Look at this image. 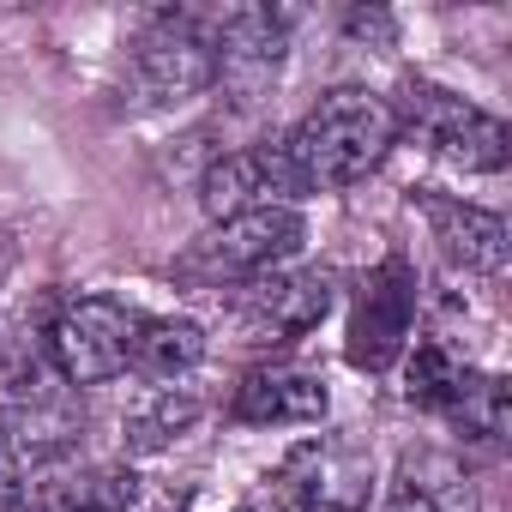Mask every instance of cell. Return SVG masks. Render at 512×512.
Here are the masks:
<instances>
[{
  "mask_svg": "<svg viewBox=\"0 0 512 512\" xmlns=\"http://www.w3.org/2000/svg\"><path fill=\"white\" fill-rule=\"evenodd\" d=\"M392 139H398V109L374 91L344 85V91H326L278 151H284V169H290L296 193H308V187L326 193V187L362 181L392 151Z\"/></svg>",
  "mask_w": 512,
  "mask_h": 512,
  "instance_id": "1",
  "label": "cell"
},
{
  "mask_svg": "<svg viewBox=\"0 0 512 512\" xmlns=\"http://www.w3.org/2000/svg\"><path fill=\"white\" fill-rule=\"evenodd\" d=\"M308 223L296 205H253V211H235L223 223H211L181 260H175V278L193 284V290H235V284H253L278 272L290 253L302 247Z\"/></svg>",
  "mask_w": 512,
  "mask_h": 512,
  "instance_id": "2",
  "label": "cell"
},
{
  "mask_svg": "<svg viewBox=\"0 0 512 512\" xmlns=\"http://www.w3.org/2000/svg\"><path fill=\"white\" fill-rule=\"evenodd\" d=\"M368 488H374V458H368V446H356L344 434L302 440L266 476L272 512H362Z\"/></svg>",
  "mask_w": 512,
  "mask_h": 512,
  "instance_id": "3",
  "label": "cell"
},
{
  "mask_svg": "<svg viewBox=\"0 0 512 512\" xmlns=\"http://www.w3.org/2000/svg\"><path fill=\"white\" fill-rule=\"evenodd\" d=\"M398 127H410L452 169H470V175L506 169V127L488 109H476V103H464V97H452L440 85H410Z\"/></svg>",
  "mask_w": 512,
  "mask_h": 512,
  "instance_id": "4",
  "label": "cell"
},
{
  "mask_svg": "<svg viewBox=\"0 0 512 512\" xmlns=\"http://www.w3.org/2000/svg\"><path fill=\"white\" fill-rule=\"evenodd\" d=\"M139 320L115 296H79L49 326V362L67 386H103L127 368Z\"/></svg>",
  "mask_w": 512,
  "mask_h": 512,
  "instance_id": "5",
  "label": "cell"
},
{
  "mask_svg": "<svg viewBox=\"0 0 512 512\" xmlns=\"http://www.w3.org/2000/svg\"><path fill=\"white\" fill-rule=\"evenodd\" d=\"M416 326V266L404 253H386V260L362 278L356 290V314H350V362L362 374H386Z\"/></svg>",
  "mask_w": 512,
  "mask_h": 512,
  "instance_id": "6",
  "label": "cell"
},
{
  "mask_svg": "<svg viewBox=\"0 0 512 512\" xmlns=\"http://www.w3.org/2000/svg\"><path fill=\"white\" fill-rule=\"evenodd\" d=\"M326 308H332V278L326 272H266V278L241 284L229 314H235L241 344L272 350V344L308 338L326 320Z\"/></svg>",
  "mask_w": 512,
  "mask_h": 512,
  "instance_id": "7",
  "label": "cell"
},
{
  "mask_svg": "<svg viewBox=\"0 0 512 512\" xmlns=\"http://www.w3.org/2000/svg\"><path fill=\"white\" fill-rule=\"evenodd\" d=\"M217 79L205 25L193 13H163L139 43H133V91L139 103H181Z\"/></svg>",
  "mask_w": 512,
  "mask_h": 512,
  "instance_id": "8",
  "label": "cell"
},
{
  "mask_svg": "<svg viewBox=\"0 0 512 512\" xmlns=\"http://www.w3.org/2000/svg\"><path fill=\"white\" fill-rule=\"evenodd\" d=\"M326 410H332L326 380L308 374V368H290V362L253 368L235 386V404H229V416L247 422V428H302V422H320Z\"/></svg>",
  "mask_w": 512,
  "mask_h": 512,
  "instance_id": "9",
  "label": "cell"
},
{
  "mask_svg": "<svg viewBox=\"0 0 512 512\" xmlns=\"http://www.w3.org/2000/svg\"><path fill=\"white\" fill-rule=\"evenodd\" d=\"M290 193H296V181H290V169H284V151L260 145V151H229L223 163H211L199 199H205V211L223 223V217L253 211V205H290Z\"/></svg>",
  "mask_w": 512,
  "mask_h": 512,
  "instance_id": "10",
  "label": "cell"
},
{
  "mask_svg": "<svg viewBox=\"0 0 512 512\" xmlns=\"http://www.w3.org/2000/svg\"><path fill=\"white\" fill-rule=\"evenodd\" d=\"M386 512H476V488L452 452H410L392 476Z\"/></svg>",
  "mask_w": 512,
  "mask_h": 512,
  "instance_id": "11",
  "label": "cell"
},
{
  "mask_svg": "<svg viewBox=\"0 0 512 512\" xmlns=\"http://www.w3.org/2000/svg\"><path fill=\"white\" fill-rule=\"evenodd\" d=\"M434 217V241L452 266L464 272H506V223L482 205H458V199H428Z\"/></svg>",
  "mask_w": 512,
  "mask_h": 512,
  "instance_id": "12",
  "label": "cell"
},
{
  "mask_svg": "<svg viewBox=\"0 0 512 512\" xmlns=\"http://www.w3.org/2000/svg\"><path fill=\"white\" fill-rule=\"evenodd\" d=\"M199 362H205V332H199L193 320H139L127 368H139V374L157 380V386H175V380H187Z\"/></svg>",
  "mask_w": 512,
  "mask_h": 512,
  "instance_id": "13",
  "label": "cell"
},
{
  "mask_svg": "<svg viewBox=\"0 0 512 512\" xmlns=\"http://www.w3.org/2000/svg\"><path fill=\"white\" fill-rule=\"evenodd\" d=\"M464 362L440 344V338H428V344H416V356L404 362V398L410 404H422V410H452V398L464 392Z\"/></svg>",
  "mask_w": 512,
  "mask_h": 512,
  "instance_id": "14",
  "label": "cell"
},
{
  "mask_svg": "<svg viewBox=\"0 0 512 512\" xmlns=\"http://www.w3.org/2000/svg\"><path fill=\"white\" fill-rule=\"evenodd\" d=\"M452 428L464 440H500L506 434V416H512V398H506V380L500 374H464V392L452 398Z\"/></svg>",
  "mask_w": 512,
  "mask_h": 512,
  "instance_id": "15",
  "label": "cell"
},
{
  "mask_svg": "<svg viewBox=\"0 0 512 512\" xmlns=\"http://www.w3.org/2000/svg\"><path fill=\"white\" fill-rule=\"evenodd\" d=\"M193 422H199V398L163 386L145 410H133V422H127V452H163V446L181 440Z\"/></svg>",
  "mask_w": 512,
  "mask_h": 512,
  "instance_id": "16",
  "label": "cell"
},
{
  "mask_svg": "<svg viewBox=\"0 0 512 512\" xmlns=\"http://www.w3.org/2000/svg\"><path fill=\"white\" fill-rule=\"evenodd\" d=\"M25 470H31V446H25L13 428H0V512H19V500H25Z\"/></svg>",
  "mask_w": 512,
  "mask_h": 512,
  "instance_id": "17",
  "label": "cell"
},
{
  "mask_svg": "<svg viewBox=\"0 0 512 512\" xmlns=\"http://www.w3.org/2000/svg\"><path fill=\"white\" fill-rule=\"evenodd\" d=\"M344 31L362 37V43H368V37H374V43H392V19H386L380 7H356V13H344Z\"/></svg>",
  "mask_w": 512,
  "mask_h": 512,
  "instance_id": "18",
  "label": "cell"
},
{
  "mask_svg": "<svg viewBox=\"0 0 512 512\" xmlns=\"http://www.w3.org/2000/svg\"><path fill=\"white\" fill-rule=\"evenodd\" d=\"M7 272H13V235L0 229V284H7Z\"/></svg>",
  "mask_w": 512,
  "mask_h": 512,
  "instance_id": "19",
  "label": "cell"
},
{
  "mask_svg": "<svg viewBox=\"0 0 512 512\" xmlns=\"http://www.w3.org/2000/svg\"><path fill=\"white\" fill-rule=\"evenodd\" d=\"M235 512H260V506H235Z\"/></svg>",
  "mask_w": 512,
  "mask_h": 512,
  "instance_id": "20",
  "label": "cell"
}]
</instances>
